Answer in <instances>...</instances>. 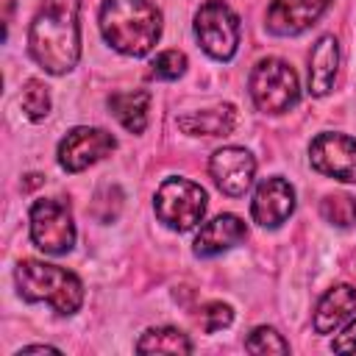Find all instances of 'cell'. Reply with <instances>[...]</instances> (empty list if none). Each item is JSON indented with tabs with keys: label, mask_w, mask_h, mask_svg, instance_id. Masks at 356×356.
Wrapping results in <instances>:
<instances>
[{
	"label": "cell",
	"mask_w": 356,
	"mask_h": 356,
	"mask_svg": "<svg viewBox=\"0 0 356 356\" xmlns=\"http://www.w3.org/2000/svg\"><path fill=\"white\" fill-rule=\"evenodd\" d=\"M28 50L50 75H67L81 58V0H42L28 28Z\"/></svg>",
	"instance_id": "1"
},
{
	"label": "cell",
	"mask_w": 356,
	"mask_h": 356,
	"mask_svg": "<svg viewBox=\"0 0 356 356\" xmlns=\"http://www.w3.org/2000/svg\"><path fill=\"white\" fill-rule=\"evenodd\" d=\"M100 33L122 56H147L161 36V11L150 0H103Z\"/></svg>",
	"instance_id": "2"
},
{
	"label": "cell",
	"mask_w": 356,
	"mask_h": 356,
	"mask_svg": "<svg viewBox=\"0 0 356 356\" xmlns=\"http://www.w3.org/2000/svg\"><path fill=\"white\" fill-rule=\"evenodd\" d=\"M17 292L28 303H47L56 314H75L83 306V284L75 273L39 259H22L14 270Z\"/></svg>",
	"instance_id": "3"
},
{
	"label": "cell",
	"mask_w": 356,
	"mask_h": 356,
	"mask_svg": "<svg viewBox=\"0 0 356 356\" xmlns=\"http://www.w3.org/2000/svg\"><path fill=\"white\" fill-rule=\"evenodd\" d=\"M248 89H250L256 108L264 114H284L295 108L300 100V81L295 70L284 58H275V56H267L253 64Z\"/></svg>",
	"instance_id": "4"
},
{
	"label": "cell",
	"mask_w": 356,
	"mask_h": 356,
	"mask_svg": "<svg viewBox=\"0 0 356 356\" xmlns=\"http://www.w3.org/2000/svg\"><path fill=\"white\" fill-rule=\"evenodd\" d=\"M209 197L206 189L189 178H164L161 186L156 189L153 209L156 217L170 228V231H192L197 222H203Z\"/></svg>",
	"instance_id": "5"
},
{
	"label": "cell",
	"mask_w": 356,
	"mask_h": 356,
	"mask_svg": "<svg viewBox=\"0 0 356 356\" xmlns=\"http://www.w3.org/2000/svg\"><path fill=\"white\" fill-rule=\"evenodd\" d=\"M31 242L47 256H64L75 245L72 209L64 197H42L31 206Z\"/></svg>",
	"instance_id": "6"
},
{
	"label": "cell",
	"mask_w": 356,
	"mask_h": 356,
	"mask_svg": "<svg viewBox=\"0 0 356 356\" xmlns=\"http://www.w3.org/2000/svg\"><path fill=\"white\" fill-rule=\"evenodd\" d=\"M195 36L206 56L228 61L239 47V17L228 3L206 0L195 11Z\"/></svg>",
	"instance_id": "7"
},
{
	"label": "cell",
	"mask_w": 356,
	"mask_h": 356,
	"mask_svg": "<svg viewBox=\"0 0 356 356\" xmlns=\"http://www.w3.org/2000/svg\"><path fill=\"white\" fill-rule=\"evenodd\" d=\"M309 161L317 172L342 181L356 184V139L339 131H323L309 145Z\"/></svg>",
	"instance_id": "8"
},
{
	"label": "cell",
	"mask_w": 356,
	"mask_h": 356,
	"mask_svg": "<svg viewBox=\"0 0 356 356\" xmlns=\"http://www.w3.org/2000/svg\"><path fill=\"white\" fill-rule=\"evenodd\" d=\"M117 147V139L103 131V128H89V125H78L72 131H67V136L58 142V164L67 172H83L86 167L97 164L100 159L111 156V150Z\"/></svg>",
	"instance_id": "9"
},
{
	"label": "cell",
	"mask_w": 356,
	"mask_h": 356,
	"mask_svg": "<svg viewBox=\"0 0 356 356\" xmlns=\"http://www.w3.org/2000/svg\"><path fill=\"white\" fill-rule=\"evenodd\" d=\"M209 172H211L214 184L222 195L242 197L256 178V159L250 150H245L239 145H225V147L211 153Z\"/></svg>",
	"instance_id": "10"
},
{
	"label": "cell",
	"mask_w": 356,
	"mask_h": 356,
	"mask_svg": "<svg viewBox=\"0 0 356 356\" xmlns=\"http://www.w3.org/2000/svg\"><path fill=\"white\" fill-rule=\"evenodd\" d=\"M295 211V189L286 178L270 175L264 178L250 200V217L261 228H278L284 225Z\"/></svg>",
	"instance_id": "11"
},
{
	"label": "cell",
	"mask_w": 356,
	"mask_h": 356,
	"mask_svg": "<svg viewBox=\"0 0 356 356\" xmlns=\"http://www.w3.org/2000/svg\"><path fill=\"white\" fill-rule=\"evenodd\" d=\"M331 0H270L264 25L275 36H298L309 31L325 11Z\"/></svg>",
	"instance_id": "12"
},
{
	"label": "cell",
	"mask_w": 356,
	"mask_h": 356,
	"mask_svg": "<svg viewBox=\"0 0 356 356\" xmlns=\"http://www.w3.org/2000/svg\"><path fill=\"white\" fill-rule=\"evenodd\" d=\"M245 236H248L245 222L236 214L225 211V214H217L214 220L200 225V231H197V236L192 242V253L197 259H211V256H220V253L231 250Z\"/></svg>",
	"instance_id": "13"
},
{
	"label": "cell",
	"mask_w": 356,
	"mask_h": 356,
	"mask_svg": "<svg viewBox=\"0 0 356 356\" xmlns=\"http://www.w3.org/2000/svg\"><path fill=\"white\" fill-rule=\"evenodd\" d=\"M339 70V42L334 33H325L314 42L309 53V92L314 97H325L334 89Z\"/></svg>",
	"instance_id": "14"
},
{
	"label": "cell",
	"mask_w": 356,
	"mask_h": 356,
	"mask_svg": "<svg viewBox=\"0 0 356 356\" xmlns=\"http://www.w3.org/2000/svg\"><path fill=\"white\" fill-rule=\"evenodd\" d=\"M356 312V286L350 284H334L314 309V331L317 334H334L350 314Z\"/></svg>",
	"instance_id": "15"
},
{
	"label": "cell",
	"mask_w": 356,
	"mask_h": 356,
	"mask_svg": "<svg viewBox=\"0 0 356 356\" xmlns=\"http://www.w3.org/2000/svg\"><path fill=\"white\" fill-rule=\"evenodd\" d=\"M178 128L189 136H225L236 128V108L231 103H220L203 111H192L178 117Z\"/></svg>",
	"instance_id": "16"
},
{
	"label": "cell",
	"mask_w": 356,
	"mask_h": 356,
	"mask_svg": "<svg viewBox=\"0 0 356 356\" xmlns=\"http://www.w3.org/2000/svg\"><path fill=\"white\" fill-rule=\"evenodd\" d=\"M147 106H150V92L147 89H128V92H114L108 97V108L117 117V122L128 134H142L147 128Z\"/></svg>",
	"instance_id": "17"
},
{
	"label": "cell",
	"mask_w": 356,
	"mask_h": 356,
	"mask_svg": "<svg viewBox=\"0 0 356 356\" xmlns=\"http://www.w3.org/2000/svg\"><path fill=\"white\" fill-rule=\"evenodd\" d=\"M136 353H192V339L181 328L159 325V328H147L139 337Z\"/></svg>",
	"instance_id": "18"
},
{
	"label": "cell",
	"mask_w": 356,
	"mask_h": 356,
	"mask_svg": "<svg viewBox=\"0 0 356 356\" xmlns=\"http://www.w3.org/2000/svg\"><path fill=\"white\" fill-rule=\"evenodd\" d=\"M19 106H22V111H25L28 120H33V122L44 120V117L50 114V92H47V86H44L39 78L25 81Z\"/></svg>",
	"instance_id": "19"
},
{
	"label": "cell",
	"mask_w": 356,
	"mask_h": 356,
	"mask_svg": "<svg viewBox=\"0 0 356 356\" xmlns=\"http://www.w3.org/2000/svg\"><path fill=\"white\" fill-rule=\"evenodd\" d=\"M320 214L325 222L339 225V228L356 225V200L350 195H328L320 203Z\"/></svg>",
	"instance_id": "20"
},
{
	"label": "cell",
	"mask_w": 356,
	"mask_h": 356,
	"mask_svg": "<svg viewBox=\"0 0 356 356\" xmlns=\"http://www.w3.org/2000/svg\"><path fill=\"white\" fill-rule=\"evenodd\" d=\"M245 350L248 353H289V342L273 325H259L248 334Z\"/></svg>",
	"instance_id": "21"
},
{
	"label": "cell",
	"mask_w": 356,
	"mask_h": 356,
	"mask_svg": "<svg viewBox=\"0 0 356 356\" xmlns=\"http://www.w3.org/2000/svg\"><path fill=\"white\" fill-rule=\"evenodd\" d=\"M186 72V56L181 50H164L150 61L147 75L156 81H178Z\"/></svg>",
	"instance_id": "22"
},
{
	"label": "cell",
	"mask_w": 356,
	"mask_h": 356,
	"mask_svg": "<svg viewBox=\"0 0 356 356\" xmlns=\"http://www.w3.org/2000/svg\"><path fill=\"white\" fill-rule=\"evenodd\" d=\"M197 320H200V328L206 334H217V331H222V328H228L234 323V309L228 303H222V300H209V303L200 306Z\"/></svg>",
	"instance_id": "23"
},
{
	"label": "cell",
	"mask_w": 356,
	"mask_h": 356,
	"mask_svg": "<svg viewBox=\"0 0 356 356\" xmlns=\"http://www.w3.org/2000/svg\"><path fill=\"white\" fill-rule=\"evenodd\" d=\"M331 350L337 353H356V320H350L331 342Z\"/></svg>",
	"instance_id": "24"
},
{
	"label": "cell",
	"mask_w": 356,
	"mask_h": 356,
	"mask_svg": "<svg viewBox=\"0 0 356 356\" xmlns=\"http://www.w3.org/2000/svg\"><path fill=\"white\" fill-rule=\"evenodd\" d=\"M22 353H58V348H53V345H25V348L17 350V356H22Z\"/></svg>",
	"instance_id": "25"
}]
</instances>
